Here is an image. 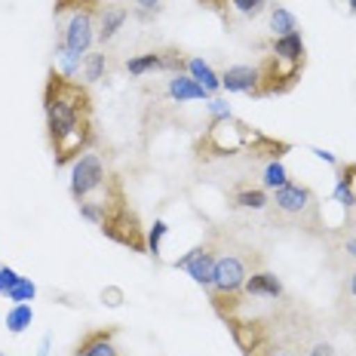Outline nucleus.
Wrapping results in <instances>:
<instances>
[{
	"mask_svg": "<svg viewBox=\"0 0 356 356\" xmlns=\"http://www.w3.org/2000/svg\"><path fill=\"white\" fill-rule=\"evenodd\" d=\"M43 114H47V132L56 151V163H68L80 157L89 145V99L74 80H62L53 74L43 92Z\"/></svg>",
	"mask_w": 356,
	"mask_h": 356,
	"instance_id": "nucleus-1",
	"label": "nucleus"
},
{
	"mask_svg": "<svg viewBox=\"0 0 356 356\" xmlns=\"http://www.w3.org/2000/svg\"><path fill=\"white\" fill-rule=\"evenodd\" d=\"M105 181H108L105 160H102L95 151H83L80 157L71 160V181H68V188H71V197L77 200V203H80V200H89L99 188H105Z\"/></svg>",
	"mask_w": 356,
	"mask_h": 356,
	"instance_id": "nucleus-2",
	"label": "nucleus"
},
{
	"mask_svg": "<svg viewBox=\"0 0 356 356\" xmlns=\"http://www.w3.org/2000/svg\"><path fill=\"white\" fill-rule=\"evenodd\" d=\"M95 13L86 10V6H77L68 19H65V28H62V43L68 49H74L77 56H89L95 47Z\"/></svg>",
	"mask_w": 356,
	"mask_h": 356,
	"instance_id": "nucleus-3",
	"label": "nucleus"
},
{
	"mask_svg": "<svg viewBox=\"0 0 356 356\" xmlns=\"http://www.w3.org/2000/svg\"><path fill=\"white\" fill-rule=\"evenodd\" d=\"M246 261L236 255H218L215 258V277H212V289L218 295H227V298H234V295L243 292V286H246Z\"/></svg>",
	"mask_w": 356,
	"mask_h": 356,
	"instance_id": "nucleus-4",
	"label": "nucleus"
},
{
	"mask_svg": "<svg viewBox=\"0 0 356 356\" xmlns=\"http://www.w3.org/2000/svg\"><path fill=\"white\" fill-rule=\"evenodd\" d=\"M249 142V132L236 120H212L209 136H206V147L215 154H236Z\"/></svg>",
	"mask_w": 356,
	"mask_h": 356,
	"instance_id": "nucleus-5",
	"label": "nucleus"
},
{
	"mask_svg": "<svg viewBox=\"0 0 356 356\" xmlns=\"http://www.w3.org/2000/svg\"><path fill=\"white\" fill-rule=\"evenodd\" d=\"M264 77L261 68L255 65H231L221 71V89L231 95H249V92H261Z\"/></svg>",
	"mask_w": 356,
	"mask_h": 356,
	"instance_id": "nucleus-6",
	"label": "nucleus"
},
{
	"mask_svg": "<svg viewBox=\"0 0 356 356\" xmlns=\"http://www.w3.org/2000/svg\"><path fill=\"white\" fill-rule=\"evenodd\" d=\"M175 267H181L197 286L212 289V277H215V255L209 249H191L188 255H181L175 261Z\"/></svg>",
	"mask_w": 356,
	"mask_h": 356,
	"instance_id": "nucleus-7",
	"label": "nucleus"
},
{
	"mask_svg": "<svg viewBox=\"0 0 356 356\" xmlns=\"http://www.w3.org/2000/svg\"><path fill=\"white\" fill-rule=\"evenodd\" d=\"M273 206H277L283 215H304L314 203V194H310L304 184H295V181H286L283 188L273 191Z\"/></svg>",
	"mask_w": 356,
	"mask_h": 356,
	"instance_id": "nucleus-8",
	"label": "nucleus"
},
{
	"mask_svg": "<svg viewBox=\"0 0 356 356\" xmlns=\"http://www.w3.org/2000/svg\"><path fill=\"white\" fill-rule=\"evenodd\" d=\"M166 95L172 102H178V105H181V102H206L209 99V92H206L203 86L197 83L194 77H188V74H172V77L166 80Z\"/></svg>",
	"mask_w": 356,
	"mask_h": 356,
	"instance_id": "nucleus-9",
	"label": "nucleus"
},
{
	"mask_svg": "<svg viewBox=\"0 0 356 356\" xmlns=\"http://www.w3.org/2000/svg\"><path fill=\"white\" fill-rule=\"evenodd\" d=\"M126 19H129L126 6H102V10L95 13V37H99L102 43H111L117 37V31L126 25Z\"/></svg>",
	"mask_w": 356,
	"mask_h": 356,
	"instance_id": "nucleus-10",
	"label": "nucleus"
},
{
	"mask_svg": "<svg viewBox=\"0 0 356 356\" xmlns=\"http://www.w3.org/2000/svg\"><path fill=\"white\" fill-rule=\"evenodd\" d=\"M184 74H188V77H194L197 83L203 86L209 95H218V89H221V74L215 71L203 56H191V58H184Z\"/></svg>",
	"mask_w": 356,
	"mask_h": 356,
	"instance_id": "nucleus-11",
	"label": "nucleus"
},
{
	"mask_svg": "<svg viewBox=\"0 0 356 356\" xmlns=\"http://www.w3.org/2000/svg\"><path fill=\"white\" fill-rule=\"evenodd\" d=\"M304 53H307V47H304L301 31H292L286 37H273V43H270V56L280 58V62L304 65Z\"/></svg>",
	"mask_w": 356,
	"mask_h": 356,
	"instance_id": "nucleus-12",
	"label": "nucleus"
},
{
	"mask_svg": "<svg viewBox=\"0 0 356 356\" xmlns=\"http://www.w3.org/2000/svg\"><path fill=\"white\" fill-rule=\"evenodd\" d=\"M246 295H255V298H273L277 301L283 295V283H280L277 273L270 270H258V273H249L246 277V286H243Z\"/></svg>",
	"mask_w": 356,
	"mask_h": 356,
	"instance_id": "nucleus-13",
	"label": "nucleus"
},
{
	"mask_svg": "<svg viewBox=\"0 0 356 356\" xmlns=\"http://www.w3.org/2000/svg\"><path fill=\"white\" fill-rule=\"evenodd\" d=\"M83 62H86V58L77 56L74 49H68L62 40L56 43V49H53V68H56V74H58L62 80L80 77V74H83Z\"/></svg>",
	"mask_w": 356,
	"mask_h": 356,
	"instance_id": "nucleus-14",
	"label": "nucleus"
},
{
	"mask_svg": "<svg viewBox=\"0 0 356 356\" xmlns=\"http://www.w3.org/2000/svg\"><path fill=\"white\" fill-rule=\"evenodd\" d=\"M77 356H120V353H117V344L108 332H92V335L80 341Z\"/></svg>",
	"mask_w": 356,
	"mask_h": 356,
	"instance_id": "nucleus-15",
	"label": "nucleus"
},
{
	"mask_svg": "<svg viewBox=\"0 0 356 356\" xmlns=\"http://www.w3.org/2000/svg\"><path fill=\"white\" fill-rule=\"evenodd\" d=\"M6 332L10 335H22V332H28L31 329V323H34V307L31 304H13L10 310H6Z\"/></svg>",
	"mask_w": 356,
	"mask_h": 356,
	"instance_id": "nucleus-16",
	"label": "nucleus"
},
{
	"mask_svg": "<svg viewBox=\"0 0 356 356\" xmlns=\"http://www.w3.org/2000/svg\"><path fill=\"white\" fill-rule=\"evenodd\" d=\"M126 71L132 77H145V74L163 71V53H142V56H129L126 58Z\"/></svg>",
	"mask_w": 356,
	"mask_h": 356,
	"instance_id": "nucleus-17",
	"label": "nucleus"
},
{
	"mask_svg": "<svg viewBox=\"0 0 356 356\" xmlns=\"http://www.w3.org/2000/svg\"><path fill=\"white\" fill-rule=\"evenodd\" d=\"M234 206H240V209H252V212H261L270 206V197H267L264 188H243L234 194Z\"/></svg>",
	"mask_w": 356,
	"mask_h": 356,
	"instance_id": "nucleus-18",
	"label": "nucleus"
},
{
	"mask_svg": "<svg viewBox=\"0 0 356 356\" xmlns=\"http://www.w3.org/2000/svg\"><path fill=\"white\" fill-rule=\"evenodd\" d=\"M286 181H292V178H289V169H286V163L283 160H270L267 163V166L261 169V188L264 191H277V188H283Z\"/></svg>",
	"mask_w": 356,
	"mask_h": 356,
	"instance_id": "nucleus-19",
	"label": "nucleus"
},
{
	"mask_svg": "<svg viewBox=\"0 0 356 356\" xmlns=\"http://www.w3.org/2000/svg\"><path fill=\"white\" fill-rule=\"evenodd\" d=\"M270 31H273V37H286V34L298 31V19H295V13L286 10V6H273L270 10Z\"/></svg>",
	"mask_w": 356,
	"mask_h": 356,
	"instance_id": "nucleus-20",
	"label": "nucleus"
},
{
	"mask_svg": "<svg viewBox=\"0 0 356 356\" xmlns=\"http://www.w3.org/2000/svg\"><path fill=\"white\" fill-rule=\"evenodd\" d=\"M105 71H108V56L105 53H89L80 77H83V83H99V80L105 77Z\"/></svg>",
	"mask_w": 356,
	"mask_h": 356,
	"instance_id": "nucleus-21",
	"label": "nucleus"
},
{
	"mask_svg": "<svg viewBox=\"0 0 356 356\" xmlns=\"http://www.w3.org/2000/svg\"><path fill=\"white\" fill-rule=\"evenodd\" d=\"M77 209H80V218H86L89 225H99V227L108 225V209L102 200H80Z\"/></svg>",
	"mask_w": 356,
	"mask_h": 356,
	"instance_id": "nucleus-22",
	"label": "nucleus"
},
{
	"mask_svg": "<svg viewBox=\"0 0 356 356\" xmlns=\"http://www.w3.org/2000/svg\"><path fill=\"white\" fill-rule=\"evenodd\" d=\"M169 236V225L163 218H157L151 225V231H147L145 236V249H147V255H154V258H160V249H163V240Z\"/></svg>",
	"mask_w": 356,
	"mask_h": 356,
	"instance_id": "nucleus-23",
	"label": "nucleus"
},
{
	"mask_svg": "<svg viewBox=\"0 0 356 356\" xmlns=\"http://www.w3.org/2000/svg\"><path fill=\"white\" fill-rule=\"evenodd\" d=\"M332 197H335V203L344 206V209H353V206H356V191H353V184H350V178H347L344 169L338 172V181H335Z\"/></svg>",
	"mask_w": 356,
	"mask_h": 356,
	"instance_id": "nucleus-24",
	"label": "nucleus"
},
{
	"mask_svg": "<svg viewBox=\"0 0 356 356\" xmlns=\"http://www.w3.org/2000/svg\"><path fill=\"white\" fill-rule=\"evenodd\" d=\"M37 298V283L31 277H22L16 286L6 292V301H13V304H31Z\"/></svg>",
	"mask_w": 356,
	"mask_h": 356,
	"instance_id": "nucleus-25",
	"label": "nucleus"
},
{
	"mask_svg": "<svg viewBox=\"0 0 356 356\" xmlns=\"http://www.w3.org/2000/svg\"><path fill=\"white\" fill-rule=\"evenodd\" d=\"M206 111H209L212 120H234L231 102L221 99V95H209V99H206Z\"/></svg>",
	"mask_w": 356,
	"mask_h": 356,
	"instance_id": "nucleus-26",
	"label": "nucleus"
},
{
	"mask_svg": "<svg viewBox=\"0 0 356 356\" xmlns=\"http://www.w3.org/2000/svg\"><path fill=\"white\" fill-rule=\"evenodd\" d=\"M231 3H234V10L240 13V16H261L267 0H231Z\"/></svg>",
	"mask_w": 356,
	"mask_h": 356,
	"instance_id": "nucleus-27",
	"label": "nucleus"
},
{
	"mask_svg": "<svg viewBox=\"0 0 356 356\" xmlns=\"http://www.w3.org/2000/svg\"><path fill=\"white\" fill-rule=\"evenodd\" d=\"M22 280V273L16 270V267H10V264H0V295L6 298V292H10L13 286H16Z\"/></svg>",
	"mask_w": 356,
	"mask_h": 356,
	"instance_id": "nucleus-28",
	"label": "nucleus"
},
{
	"mask_svg": "<svg viewBox=\"0 0 356 356\" xmlns=\"http://www.w3.org/2000/svg\"><path fill=\"white\" fill-rule=\"evenodd\" d=\"M102 301H105L108 307H120V304H123V289L105 286V292H102Z\"/></svg>",
	"mask_w": 356,
	"mask_h": 356,
	"instance_id": "nucleus-29",
	"label": "nucleus"
},
{
	"mask_svg": "<svg viewBox=\"0 0 356 356\" xmlns=\"http://www.w3.org/2000/svg\"><path fill=\"white\" fill-rule=\"evenodd\" d=\"M310 154H314L320 163H325V166H338V157L332 151H325V147H310Z\"/></svg>",
	"mask_w": 356,
	"mask_h": 356,
	"instance_id": "nucleus-30",
	"label": "nucleus"
},
{
	"mask_svg": "<svg viewBox=\"0 0 356 356\" xmlns=\"http://www.w3.org/2000/svg\"><path fill=\"white\" fill-rule=\"evenodd\" d=\"M136 6H138V13H142V16H151V13H157L163 6V0H136Z\"/></svg>",
	"mask_w": 356,
	"mask_h": 356,
	"instance_id": "nucleus-31",
	"label": "nucleus"
},
{
	"mask_svg": "<svg viewBox=\"0 0 356 356\" xmlns=\"http://www.w3.org/2000/svg\"><path fill=\"white\" fill-rule=\"evenodd\" d=\"M37 356H53V332H47V335L40 338V344H37Z\"/></svg>",
	"mask_w": 356,
	"mask_h": 356,
	"instance_id": "nucleus-32",
	"label": "nucleus"
},
{
	"mask_svg": "<svg viewBox=\"0 0 356 356\" xmlns=\"http://www.w3.org/2000/svg\"><path fill=\"white\" fill-rule=\"evenodd\" d=\"M307 356H335V347L325 344V341H320V344L310 347V353H307Z\"/></svg>",
	"mask_w": 356,
	"mask_h": 356,
	"instance_id": "nucleus-33",
	"label": "nucleus"
},
{
	"mask_svg": "<svg viewBox=\"0 0 356 356\" xmlns=\"http://www.w3.org/2000/svg\"><path fill=\"white\" fill-rule=\"evenodd\" d=\"M344 252L356 261V236H347V240H344Z\"/></svg>",
	"mask_w": 356,
	"mask_h": 356,
	"instance_id": "nucleus-34",
	"label": "nucleus"
},
{
	"mask_svg": "<svg viewBox=\"0 0 356 356\" xmlns=\"http://www.w3.org/2000/svg\"><path fill=\"white\" fill-rule=\"evenodd\" d=\"M347 289H350V295L356 298V270L350 273V277H347Z\"/></svg>",
	"mask_w": 356,
	"mask_h": 356,
	"instance_id": "nucleus-35",
	"label": "nucleus"
},
{
	"mask_svg": "<svg viewBox=\"0 0 356 356\" xmlns=\"http://www.w3.org/2000/svg\"><path fill=\"white\" fill-rule=\"evenodd\" d=\"M347 13H350V16H356V0H347Z\"/></svg>",
	"mask_w": 356,
	"mask_h": 356,
	"instance_id": "nucleus-36",
	"label": "nucleus"
},
{
	"mask_svg": "<svg viewBox=\"0 0 356 356\" xmlns=\"http://www.w3.org/2000/svg\"><path fill=\"white\" fill-rule=\"evenodd\" d=\"M74 3H77V6H83V3H89V0H74Z\"/></svg>",
	"mask_w": 356,
	"mask_h": 356,
	"instance_id": "nucleus-37",
	"label": "nucleus"
},
{
	"mask_svg": "<svg viewBox=\"0 0 356 356\" xmlns=\"http://www.w3.org/2000/svg\"><path fill=\"white\" fill-rule=\"evenodd\" d=\"M270 356H292V353H270Z\"/></svg>",
	"mask_w": 356,
	"mask_h": 356,
	"instance_id": "nucleus-38",
	"label": "nucleus"
},
{
	"mask_svg": "<svg viewBox=\"0 0 356 356\" xmlns=\"http://www.w3.org/2000/svg\"><path fill=\"white\" fill-rule=\"evenodd\" d=\"M0 356H6V353H0Z\"/></svg>",
	"mask_w": 356,
	"mask_h": 356,
	"instance_id": "nucleus-39",
	"label": "nucleus"
}]
</instances>
